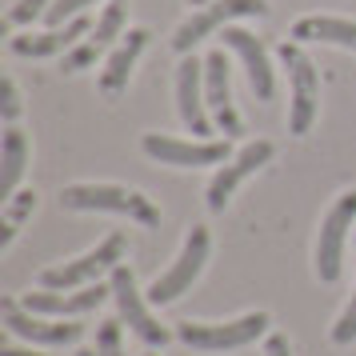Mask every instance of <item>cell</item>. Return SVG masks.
<instances>
[{
  "label": "cell",
  "mask_w": 356,
  "mask_h": 356,
  "mask_svg": "<svg viewBox=\"0 0 356 356\" xmlns=\"http://www.w3.org/2000/svg\"><path fill=\"white\" fill-rule=\"evenodd\" d=\"M145 49H148V29H129V33L120 36V44L113 49L108 65L100 72V92L108 100L129 88V76H132V68H136V60L145 56Z\"/></svg>",
  "instance_id": "18"
},
{
  "label": "cell",
  "mask_w": 356,
  "mask_h": 356,
  "mask_svg": "<svg viewBox=\"0 0 356 356\" xmlns=\"http://www.w3.org/2000/svg\"><path fill=\"white\" fill-rule=\"evenodd\" d=\"M268 324H273L268 312H244L232 321H180L177 340L193 353H236L268 337Z\"/></svg>",
  "instance_id": "2"
},
{
  "label": "cell",
  "mask_w": 356,
  "mask_h": 356,
  "mask_svg": "<svg viewBox=\"0 0 356 356\" xmlns=\"http://www.w3.org/2000/svg\"><path fill=\"white\" fill-rule=\"evenodd\" d=\"M36 209V193L33 188H17V193L4 200V232H0V252H8V244H13V236L20 232V225H24V216H33Z\"/></svg>",
  "instance_id": "21"
},
{
  "label": "cell",
  "mask_w": 356,
  "mask_h": 356,
  "mask_svg": "<svg viewBox=\"0 0 356 356\" xmlns=\"http://www.w3.org/2000/svg\"><path fill=\"white\" fill-rule=\"evenodd\" d=\"M209 248H212V236L204 225H193L188 228V236H184V244H180L177 260L164 268L152 284H148V300H152V308H164L172 305V300H180L184 292L196 284V276L204 273V264H209Z\"/></svg>",
  "instance_id": "5"
},
{
  "label": "cell",
  "mask_w": 356,
  "mask_h": 356,
  "mask_svg": "<svg viewBox=\"0 0 356 356\" xmlns=\"http://www.w3.org/2000/svg\"><path fill=\"white\" fill-rule=\"evenodd\" d=\"M268 161H273V140H252V145H244L236 156H228V161L216 168V177L209 180V212H225L232 193H236L248 177H257Z\"/></svg>",
  "instance_id": "11"
},
{
  "label": "cell",
  "mask_w": 356,
  "mask_h": 356,
  "mask_svg": "<svg viewBox=\"0 0 356 356\" xmlns=\"http://www.w3.org/2000/svg\"><path fill=\"white\" fill-rule=\"evenodd\" d=\"M220 44H225L232 56H241V65H244V76H248V88H252V97H257V100H273L276 76H273V60H268V49H264V40H260V36H252L248 29H236V24H228V29H220Z\"/></svg>",
  "instance_id": "12"
},
{
  "label": "cell",
  "mask_w": 356,
  "mask_h": 356,
  "mask_svg": "<svg viewBox=\"0 0 356 356\" xmlns=\"http://www.w3.org/2000/svg\"><path fill=\"white\" fill-rule=\"evenodd\" d=\"M108 284H113V300H116V312H120V321L129 324L136 337L145 340L148 348H164L168 340L177 337V332H168L156 316H152V300H148L140 284H136V273H132L129 264H116V273L108 276Z\"/></svg>",
  "instance_id": "7"
},
{
  "label": "cell",
  "mask_w": 356,
  "mask_h": 356,
  "mask_svg": "<svg viewBox=\"0 0 356 356\" xmlns=\"http://www.w3.org/2000/svg\"><path fill=\"white\" fill-rule=\"evenodd\" d=\"M241 17H268V4L264 0H209L188 20H180L177 36H172V49L180 56H188L204 36L220 33V29H228L232 20H241Z\"/></svg>",
  "instance_id": "8"
},
{
  "label": "cell",
  "mask_w": 356,
  "mask_h": 356,
  "mask_svg": "<svg viewBox=\"0 0 356 356\" xmlns=\"http://www.w3.org/2000/svg\"><path fill=\"white\" fill-rule=\"evenodd\" d=\"M0 324H4L8 337H20L29 344H40V348H65V344H76L84 337V324H72V321L56 324L49 316H36L13 296L0 300Z\"/></svg>",
  "instance_id": "9"
},
{
  "label": "cell",
  "mask_w": 356,
  "mask_h": 356,
  "mask_svg": "<svg viewBox=\"0 0 356 356\" xmlns=\"http://www.w3.org/2000/svg\"><path fill=\"white\" fill-rule=\"evenodd\" d=\"M52 0H17L13 8H8V17H4V29H17V24H33L36 17H44L49 13Z\"/></svg>",
  "instance_id": "24"
},
{
  "label": "cell",
  "mask_w": 356,
  "mask_h": 356,
  "mask_svg": "<svg viewBox=\"0 0 356 356\" xmlns=\"http://www.w3.org/2000/svg\"><path fill=\"white\" fill-rule=\"evenodd\" d=\"M124 252H129V241L120 232H108L97 248H88L81 257L72 260H60L40 273V289H56V292H68V289H88V284H100V276H113L116 264H124Z\"/></svg>",
  "instance_id": "3"
},
{
  "label": "cell",
  "mask_w": 356,
  "mask_h": 356,
  "mask_svg": "<svg viewBox=\"0 0 356 356\" xmlns=\"http://www.w3.org/2000/svg\"><path fill=\"white\" fill-rule=\"evenodd\" d=\"M145 356H161V353H156V348H152V353H145Z\"/></svg>",
  "instance_id": "31"
},
{
  "label": "cell",
  "mask_w": 356,
  "mask_h": 356,
  "mask_svg": "<svg viewBox=\"0 0 356 356\" xmlns=\"http://www.w3.org/2000/svg\"><path fill=\"white\" fill-rule=\"evenodd\" d=\"M228 140H177V136H164V132H145V148L148 161L156 164H172V168H204V164H225L228 161Z\"/></svg>",
  "instance_id": "10"
},
{
  "label": "cell",
  "mask_w": 356,
  "mask_h": 356,
  "mask_svg": "<svg viewBox=\"0 0 356 356\" xmlns=\"http://www.w3.org/2000/svg\"><path fill=\"white\" fill-rule=\"evenodd\" d=\"M92 4H100V0H52L49 4V13H44V24L49 29H60V24H68V20H76V17H84Z\"/></svg>",
  "instance_id": "22"
},
{
  "label": "cell",
  "mask_w": 356,
  "mask_h": 356,
  "mask_svg": "<svg viewBox=\"0 0 356 356\" xmlns=\"http://www.w3.org/2000/svg\"><path fill=\"white\" fill-rule=\"evenodd\" d=\"M0 356H44V353H36V348H17V344H4V348H0Z\"/></svg>",
  "instance_id": "28"
},
{
  "label": "cell",
  "mask_w": 356,
  "mask_h": 356,
  "mask_svg": "<svg viewBox=\"0 0 356 356\" xmlns=\"http://www.w3.org/2000/svg\"><path fill=\"white\" fill-rule=\"evenodd\" d=\"M104 296H113V284H88V289H40V292H24L20 305L36 312V316H84V312H97L104 305Z\"/></svg>",
  "instance_id": "13"
},
{
  "label": "cell",
  "mask_w": 356,
  "mask_h": 356,
  "mask_svg": "<svg viewBox=\"0 0 356 356\" xmlns=\"http://www.w3.org/2000/svg\"><path fill=\"white\" fill-rule=\"evenodd\" d=\"M120 324H124V321H104V324L97 328V356H124Z\"/></svg>",
  "instance_id": "25"
},
{
  "label": "cell",
  "mask_w": 356,
  "mask_h": 356,
  "mask_svg": "<svg viewBox=\"0 0 356 356\" xmlns=\"http://www.w3.org/2000/svg\"><path fill=\"white\" fill-rule=\"evenodd\" d=\"M60 209L68 212H113V216H129L136 225L156 228L161 225V209L152 204V196H145L140 188H124V184H65L60 188Z\"/></svg>",
  "instance_id": "1"
},
{
  "label": "cell",
  "mask_w": 356,
  "mask_h": 356,
  "mask_svg": "<svg viewBox=\"0 0 356 356\" xmlns=\"http://www.w3.org/2000/svg\"><path fill=\"white\" fill-rule=\"evenodd\" d=\"M204 100H209V113L216 116V124L225 129V136H241V113L232 104V76H228V56L225 49H212L204 56Z\"/></svg>",
  "instance_id": "15"
},
{
  "label": "cell",
  "mask_w": 356,
  "mask_h": 356,
  "mask_svg": "<svg viewBox=\"0 0 356 356\" xmlns=\"http://www.w3.org/2000/svg\"><path fill=\"white\" fill-rule=\"evenodd\" d=\"M289 40H296V44L321 40V44H337V49L356 52V20H348V17H300L292 24Z\"/></svg>",
  "instance_id": "19"
},
{
  "label": "cell",
  "mask_w": 356,
  "mask_h": 356,
  "mask_svg": "<svg viewBox=\"0 0 356 356\" xmlns=\"http://www.w3.org/2000/svg\"><path fill=\"white\" fill-rule=\"evenodd\" d=\"M264 356H292V344L284 332H268L264 337Z\"/></svg>",
  "instance_id": "27"
},
{
  "label": "cell",
  "mask_w": 356,
  "mask_h": 356,
  "mask_svg": "<svg viewBox=\"0 0 356 356\" xmlns=\"http://www.w3.org/2000/svg\"><path fill=\"white\" fill-rule=\"evenodd\" d=\"M188 4H196V8H200V4H209V0H188Z\"/></svg>",
  "instance_id": "29"
},
{
  "label": "cell",
  "mask_w": 356,
  "mask_h": 356,
  "mask_svg": "<svg viewBox=\"0 0 356 356\" xmlns=\"http://www.w3.org/2000/svg\"><path fill=\"white\" fill-rule=\"evenodd\" d=\"M353 220H356V188H348V193H340L337 200H332V209L324 212L321 232H316L312 268H316V280H321V284L340 280V268H344V244H348Z\"/></svg>",
  "instance_id": "6"
},
{
  "label": "cell",
  "mask_w": 356,
  "mask_h": 356,
  "mask_svg": "<svg viewBox=\"0 0 356 356\" xmlns=\"http://www.w3.org/2000/svg\"><path fill=\"white\" fill-rule=\"evenodd\" d=\"M17 116H20V88L13 76H4V84H0V120L17 124Z\"/></svg>",
  "instance_id": "26"
},
{
  "label": "cell",
  "mask_w": 356,
  "mask_h": 356,
  "mask_svg": "<svg viewBox=\"0 0 356 356\" xmlns=\"http://www.w3.org/2000/svg\"><path fill=\"white\" fill-rule=\"evenodd\" d=\"M92 33V20L76 17L60 24V29H44V33H20L8 40V49L17 56H33V60H44V56H60V52H72L84 36Z\"/></svg>",
  "instance_id": "17"
},
{
  "label": "cell",
  "mask_w": 356,
  "mask_h": 356,
  "mask_svg": "<svg viewBox=\"0 0 356 356\" xmlns=\"http://www.w3.org/2000/svg\"><path fill=\"white\" fill-rule=\"evenodd\" d=\"M177 113L193 136L209 132V100H204V60L184 56L177 65Z\"/></svg>",
  "instance_id": "16"
},
{
  "label": "cell",
  "mask_w": 356,
  "mask_h": 356,
  "mask_svg": "<svg viewBox=\"0 0 356 356\" xmlns=\"http://www.w3.org/2000/svg\"><path fill=\"white\" fill-rule=\"evenodd\" d=\"M124 20H129L124 0H108V4H104V13L97 17V24H92V33L84 36L72 52H65L60 72H81V68H88L92 60H97L100 52H108L116 44V36H124Z\"/></svg>",
  "instance_id": "14"
},
{
  "label": "cell",
  "mask_w": 356,
  "mask_h": 356,
  "mask_svg": "<svg viewBox=\"0 0 356 356\" xmlns=\"http://www.w3.org/2000/svg\"><path fill=\"white\" fill-rule=\"evenodd\" d=\"M24 164H29V136L17 124H4V136H0V200L17 193Z\"/></svg>",
  "instance_id": "20"
},
{
  "label": "cell",
  "mask_w": 356,
  "mask_h": 356,
  "mask_svg": "<svg viewBox=\"0 0 356 356\" xmlns=\"http://www.w3.org/2000/svg\"><path fill=\"white\" fill-rule=\"evenodd\" d=\"M76 356H97V348H92V353H76Z\"/></svg>",
  "instance_id": "30"
},
{
  "label": "cell",
  "mask_w": 356,
  "mask_h": 356,
  "mask_svg": "<svg viewBox=\"0 0 356 356\" xmlns=\"http://www.w3.org/2000/svg\"><path fill=\"white\" fill-rule=\"evenodd\" d=\"M280 65L289 72V132L292 136H305L316 120V108H321V76H316V65L308 60V52L296 44V40H284L280 49Z\"/></svg>",
  "instance_id": "4"
},
{
  "label": "cell",
  "mask_w": 356,
  "mask_h": 356,
  "mask_svg": "<svg viewBox=\"0 0 356 356\" xmlns=\"http://www.w3.org/2000/svg\"><path fill=\"white\" fill-rule=\"evenodd\" d=\"M332 344H337V348L356 344V289H353V296H348V305L340 308L337 324H332Z\"/></svg>",
  "instance_id": "23"
}]
</instances>
